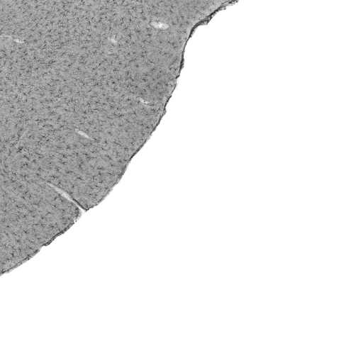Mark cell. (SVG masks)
Instances as JSON below:
<instances>
[{
    "instance_id": "1",
    "label": "cell",
    "mask_w": 363,
    "mask_h": 363,
    "mask_svg": "<svg viewBox=\"0 0 363 363\" xmlns=\"http://www.w3.org/2000/svg\"><path fill=\"white\" fill-rule=\"evenodd\" d=\"M1 193V274L27 261L80 216L73 201L35 177L2 176Z\"/></svg>"
}]
</instances>
